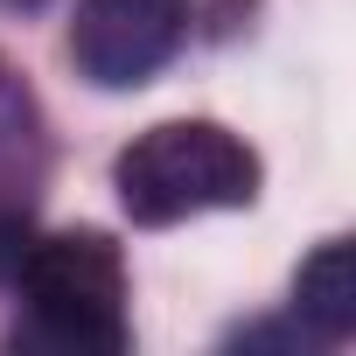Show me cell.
I'll use <instances>...</instances> for the list:
<instances>
[{
  "instance_id": "cell-1",
  "label": "cell",
  "mask_w": 356,
  "mask_h": 356,
  "mask_svg": "<svg viewBox=\"0 0 356 356\" xmlns=\"http://www.w3.org/2000/svg\"><path fill=\"white\" fill-rule=\"evenodd\" d=\"M112 182L133 224H182L203 210H245L259 196V154L217 119H168L119 154Z\"/></svg>"
},
{
  "instance_id": "cell-2",
  "label": "cell",
  "mask_w": 356,
  "mask_h": 356,
  "mask_svg": "<svg viewBox=\"0 0 356 356\" xmlns=\"http://www.w3.org/2000/svg\"><path fill=\"white\" fill-rule=\"evenodd\" d=\"M29 328L77 356H119L126 349V266L98 231H56L35 238L15 266Z\"/></svg>"
},
{
  "instance_id": "cell-3",
  "label": "cell",
  "mask_w": 356,
  "mask_h": 356,
  "mask_svg": "<svg viewBox=\"0 0 356 356\" xmlns=\"http://www.w3.org/2000/svg\"><path fill=\"white\" fill-rule=\"evenodd\" d=\"M189 35V0H77L70 56L91 84L133 91Z\"/></svg>"
},
{
  "instance_id": "cell-4",
  "label": "cell",
  "mask_w": 356,
  "mask_h": 356,
  "mask_svg": "<svg viewBox=\"0 0 356 356\" xmlns=\"http://www.w3.org/2000/svg\"><path fill=\"white\" fill-rule=\"evenodd\" d=\"M293 307H300V321H314L328 342H342L349 328H356V252L335 238V245H321L307 266H300V280H293Z\"/></svg>"
},
{
  "instance_id": "cell-5",
  "label": "cell",
  "mask_w": 356,
  "mask_h": 356,
  "mask_svg": "<svg viewBox=\"0 0 356 356\" xmlns=\"http://www.w3.org/2000/svg\"><path fill=\"white\" fill-rule=\"evenodd\" d=\"M42 0H0V15H35Z\"/></svg>"
}]
</instances>
